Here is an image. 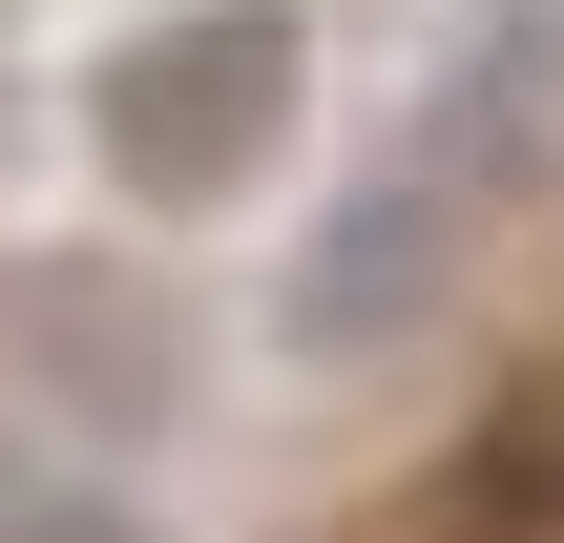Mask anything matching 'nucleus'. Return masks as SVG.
<instances>
[{
	"label": "nucleus",
	"mask_w": 564,
	"mask_h": 543,
	"mask_svg": "<svg viewBox=\"0 0 564 543\" xmlns=\"http://www.w3.org/2000/svg\"><path fill=\"white\" fill-rule=\"evenodd\" d=\"M293 105H314V21H293V0H167V21L105 42V84H84L105 188H147V209L251 188V167L293 146Z\"/></svg>",
	"instance_id": "obj_2"
},
{
	"label": "nucleus",
	"mask_w": 564,
	"mask_h": 543,
	"mask_svg": "<svg viewBox=\"0 0 564 543\" xmlns=\"http://www.w3.org/2000/svg\"><path fill=\"white\" fill-rule=\"evenodd\" d=\"M544 84H564V21H481L460 42V84L419 105V146L314 230V272H293V335L314 356H356V335H419L440 314V272H460V230L523 188V146H544Z\"/></svg>",
	"instance_id": "obj_1"
},
{
	"label": "nucleus",
	"mask_w": 564,
	"mask_h": 543,
	"mask_svg": "<svg viewBox=\"0 0 564 543\" xmlns=\"http://www.w3.org/2000/svg\"><path fill=\"white\" fill-rule=\"evenodd\" d=\"M21 543H147V523H126V502H63V481H42V502H21Z\"/></svg>",
	"instance_id": "obj_3"
}]
</instances>
